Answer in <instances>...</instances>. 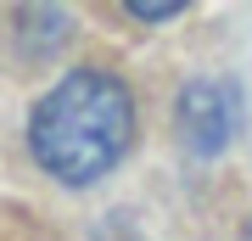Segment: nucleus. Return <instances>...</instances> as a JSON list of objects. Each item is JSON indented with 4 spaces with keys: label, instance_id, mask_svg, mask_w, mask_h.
Instances as JSON below:
<instances>
[{
    "label": "nucleus",
    "instance_id": "obj_1",
    "mask_svg": "<svg viewBox=\"0 0 252 241\" xmlns=\"http://www.w3.org/2000/svg\"><path fill=\"white\" fill-rule=\"evenodd\" d=\"M135 146V96L107 68H73L28 118V152L62 185H95L107 179Z\"/></svg>",
    "mask_w": 252,
    "mask_h": 241
},
{
    "label": "nucleus",
    "instance_id": "obj_2",
    "mask_svg": "<svg viewBox=\"0 0 252 241\" xmlns=\"http://www.w3.org/2000/svg\"><path fill=\"white\" fill-rule=\"evenodd\" d=\"M174 129L180 146L196 157H219L241 129V90L235 79H190L174 101Z\"/></svg>",
    "mask_w": 252,
    "mask_h": 241
},
{
    "label": "nucleus",
    "instance_id": "obj_3",
    "mask_svg": "<svg viewBox=\"0 0 252 241\" xmlns=\"http://www.w3.org/2000/svg\"><path fill=\"white\" fill-rule=\"evenodd\" d=\"M185 6H168V0H129V17L135 23H168V17H180Z\"/></svg>",
    "mask_w": 252,
    "mask_h": 241
}]
</instances>
